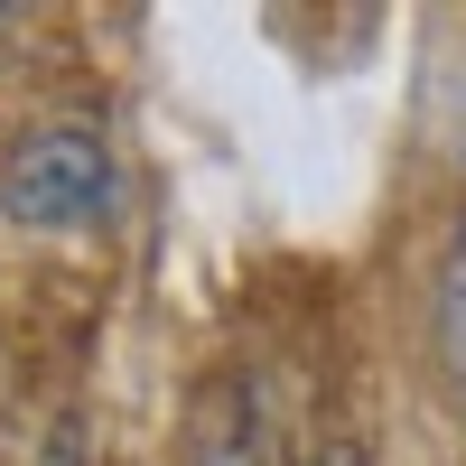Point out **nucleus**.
<instances>
[{"label": "nucleus", "mask_w": 466, "mask_h": 466, "mask_svg": "<svg viewBox=\"0 0 466 466\" xmlns=\"http://www.w3.org/2000/svg\"><path fill=\"white\" fill-rule=\"evenodd\" d=\"M0 215L28 233H85L112 215V149L85 122H37L0 149Z\"/></svg>", "instance_id": "1"}, {"label": "nucleus", "mask_w": 466, "mask_h": 466, "mask_svg": "<svg viewBox=\"0 0 466 466\" xmlns=\"http://www.w3.org/2000/svg\"><path fill=\"white\" fill-rule=\"evenodd\" d=\"M177 466H280V420H270L261 382H215L187 420Z\"/></svg>", "instance_id": "2"}, {"label": "nucleus", "mask_w": 466, "mask_h": 466, "mask_svg": "<svg viewBox=\"0 0 466 466\" xmlns=\"http://www.w3.org/2000/svg\"><path fill=\"white\" fill-rule=\"evenodd\" d=\"M430 345H439V373H448V392L466 401V224H457V243L439 261V299H430Z\"/></svg>", "instance_id": "3"}, {"label": "nucleus", "mask_w": 466, "mask_h": 466, "mask_svg": "<svg viewBox=\"0 0 466 466\" xmlns=\"http://www.w3.org/2000/svg\"><path fill=\"white\" fill-rule=\"evenodd\" d=\"M37 466H85V420H56V439H47V457H37Z\"/></svg>", "instance_id": "4"}, {"label": "nucleus", "mask_w": 466, "mask_h": 466, "mask_svg": "<svg viewBox=\"0 0 466 466\" xmlns=\"http://www.w3.org/2000/svg\"><path fill=\"white\" fill-rule=\"evenodd\" d=\"M308 466H373V457H364L355 439H336V448H318V457H308Z\"/></svg>", "instance_id": "5"}, {"label": "nucleus", "mask_w": 466, "mask_h": 466, "mask_svg": "<svg viewBox=\"0 0 466 466\" xmlns=\"http://www.w3.org/2000/svg\"><path fill=\"white\" fill-rule=\"evenodd\" d=\"M10 19H19V10H10V0H0V28H10Z\"/></svg>", "instance_id": "6"}]
</instances>
